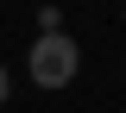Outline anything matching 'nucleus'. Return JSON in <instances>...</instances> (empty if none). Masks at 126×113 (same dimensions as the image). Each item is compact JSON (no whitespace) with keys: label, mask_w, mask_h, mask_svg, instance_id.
<instances>
[{"label":"nucleus","mask_w":126,"mask_h":113,"mask_svg":"<svg viewBox=\"0 0 126 113\" xmlns=\"http://www.w3.org/2000/svg\"><path fill=\"white\" fill-rule=\"evenodd\" d=\"M82 69V50L69 32H38V44H32V82L38 88H69Z\"/></svg>","instance_id":"1"},{"label":"nucleus","mask_w":126,"mask_h":113,"mask_svg":"<svg viewBox=\"0 0 126 113\" xmlns=\"http://www.w3.org/2000/svg\"><path fill=\"white\" fill-rule=\"evenodd\" d=\"M6 88H13V82H6V63H0V100H6Z\"/></svg>","instance_id":"2"}]
</instances>
